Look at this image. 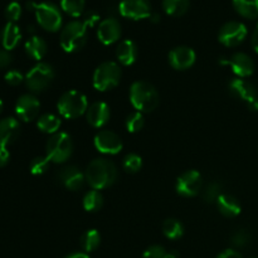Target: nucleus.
Listing matches in <instances>:
<instances>
[{
  "label": "nucleus",
  "mask_w": 258,
  "mask_h": 258,
  "mask_svg": "<svg viewBox=\"0 0 258 258\" xmlns=\"http://www.w3.org/2000/svg\"><path fill=\"white\" fill-rule=\"evenodd\" d=\"M86 181L96 190L110 188L117 179V168L111 160L97 158L88 164L86 169Z\"/></svg>",
  "instance_id": "1"
},
{
  "label": "nucleus",
  "mask_w": 258,
  "mask_h": 258,
  "mask_svg": "<svg viewBox=\"0 0 258 258\" xmlns=\"http://www.w3.org/2000/svg\"><path fill=\"white\" fill-rule=\"evenodd\" d=\"M130 101L136 111L146 113L158 107L160 97L151 83L146 81H136L130 87Z\"/></svg>",
  "instance_id": "2"
},
{
  "label": "nucleus",
  "mask_w": 258,
  "mask_h": 258,
  "mask_svg": "<svg viewBox=\"0 0 258 258\" xmlns=\"http://www.w3.org/2000/svg\"><path fill=\"white\" fill-rule=\"evenodd\" d=\"M27 8L28 10L34 12L38 24L47 32L55 33L62 27V13L59 8L53 3L28 2Z\"/></svg>",
  "instance_id": "3"
},
{
  "label": "nucleus",
  "mask_w": 258,
  "mask_h": 258,
  "mask_svg": "<svg viewBox=\"0 0 258 258\" xmlns=\"http://www.w3.org/2000/svg\"><path fill=\"white\" fill-rule=\"evenodd\" d=\"M58 112L68 120L85 115L88 110L87 97L77 90H70L63 93L57 103Z\"/></svg>",
  "instance_id": "4"
},
{
  "label": "nucleus",
  "mask_w": 258,
  "mask_h": 258,
  "mask_svg": "<svg viewBox=\"0 0 258 258\" xmlns=\"http://www.w3.org/2000/svg\"><path fill=\"white\" fill-rule=\"evenodd\" d=\"M87 29L85 23L80 20L70 22L60 32V47L64 52L75 53L82 49L87 42Z\"/></svg>",
  "instance_id": "5"
},
{
  "label": "nucleus",
  "mask_w": 258,
  "mask_h": 258,
  "mask_svg": "<svg viewBox=\"0 0 258 258\" xmlns=\"http://www.w3.org/2000/svg\"><path fill=\"white\" fill-rule=\"evenodd\" d=\"M73 153V143L71 136L67 133L54 134L48 140L45 146V156L50 163L62 164L71 158Z\"/></svg>",
  "instance_id": "6"
},
{
  "label": "nucleus",
  "mask_w": 258,
  "mask_h": 258,
  "mask_svg": "<svg viewBox=\"0 0 258 258\" xmlns=\"http://www.w3.org/2000/svg\"><path fill=\"white\" fill-rule=\"evenodd\" d=\"M121 68L116 62H103L93 73V87L100 92H106L120 83Z\"/></svg>",
  "instance_id": "7"
},
{
  "label": "nucleus",
  "mask_w": 258,
  "mask_h": 258,
  "mask_svg": "<svg viewBox=\"0 0 258 258\" xmlns=\"http://www.w3.org/2000/svg\"><path fill=\"white\" fill-rule=\"evenodd\" d=\"M54 80V70L48 63L39 62L25 76V85L32 92H42Z\"/></svg>",
  "instance_id": "8"
},
{
  "label": "nucleus",
  "mask_w": 258,
  "mask_h": 258,
  "mask_svg": "<svg viewBox=\"0 0 258 258\" xmlns=\"http://www.w3.org/2000/svg\"><path fill=\"white\" fill-rule=\"evenodd\" d=\"M229 92L233 97L246 103L251 111H258V91L253 83L244 78H233L228 83Z\"/></svg>",
  "instance_id": "9"
},
{
  "label": "nucleus",
  "mask_w": 258,
  "mask_h": 258,
  "mask_svg": "<svg viewBox=\"0 0 258 258\" xmlns=\"http://www.w3.org/2000/svg\"><path fill=\"white\" fill-rule=\"evenodd\" d=\"M248 30L247 27L241 22H228L219 29L218 40L223 45L233 48L243 43L246 39Z\"/></svg>",
  "instance_id": "10"
},
{
  "label": "nucleus",
  "mask_w": 258,
  "mask_h": 258,
  "mask_svg": "<svg viewBox=\"0 0 258 258\" xmlns=\"http://www.w3.org/2000/svg\"><path fill=\"white\" fill-rule=\"evenodd\" d=\"M96 150L105 155H116L123 148L122 140L116 133L111 130H101L93 139Z\"/></svg>",
  "instance_id": "11"
},
{
  "label": "nucleus",
  "mask_w": 258,
  "mask_h": 258,
  "mask_svg": "<svg viewBox=\"0 0 258 258\" xmlns=\"http://www.w3.org/2000/svg\"><path fill=\"white\" fill-rule=\"evenodd\" d=\"M175 190L179 196L193 198L202 190V175L197 170H188L176 179Z\"/></svg>",
  "instance_id": "12"
},
{
  "label": "nucleus",
  "mask_w": 258,
  "mask_h": 258,
  "mask_svg": "<svg viewBox=\"0 0 258 258\" xmlns=\"http://www.w3.org/2000/svg\"><path fill=\"white\" fill-rule=\"evenodd\" d=\"M118 12L126 19L143 20L151 17V5L149 0H121Z\"/></svg>",
  "instance_id": "13"
},
{
  "label": "nucleus",
  "mask_w": 258,
  "mask_h": 258,
  "mask_svg": "<svg viewBox=\"0 0 258 258\" xmlns=\"http://www.w3.org/2000/svg\"><path fill=\"white\" fill-rule=\"evenodd\" d=\"M219 64L229 66L232 72L238 76V78L249 77L254 72V62L248 54L242 52L234 53L229 58H221Z\"/></svg>",
  "instance_id": "14"
},
{
  "label": "nucleus",
  "mask_w": 258,
  "mask_h": 258,
  "mask_svg": "<svg viewBox=\"0 0 258 258\" xmlns=\"http://www.w3.org/2000/svg\"><path fill=\"white\" fill-rule=\"evenodd\" d=\"M40 110V102L34 95H23L18 98L17 103H15V113L18 117L24 122H30V121L35 120L39 113Z\"/></svg>",
  "instance_id": "15"
},
{
  "label": "nucleus",
  "mask_w": 258,
  "mask_h": 258,
  "mask_svg": "<svg viewBox=\"0 0 258 258\" xmlns=\"http://www.w3.org/2000/svg\"><path fill=\"white\" fill-rule=\"evenodd\" d=\"M121 24L116 18H106L98 24L97 38L102 44L111 45L117 42L121 37Z\"/></svg>",
  "instance_id": "16"
},
{
  "label": "nucleus",
  "mask_w": 258,
  "mask_h": 258,
  "mask_svg": "<svg viewBox=\"0 0 258 258\" xmlns=\"http://www.w3.org/2000/svg\"><path fill=\"white\" fill-rule=\"evenodd\" d=\"M197 54L193 48L180 45L169 53V63L176 71H185L196 63Z\"/></svg>",
  "instance_id": "17"
},
{
  "label": "nucleus",
  "mask_w": 258,
  "mask_h": 258,
  "mask_svg": "<svg viewBox=\"0 0 258 258\" xmlns=\"http://www.w3.org/2000/svg\"><path fill=\"white\" fill-rule=\"evenodd\" d=\"M110 106L106 102H102V101L93 102L92 105L88 107L87 112H86L87 122L95 128L103 127V126L108 122V120H110Z\"/></svg>",
  "instance_id": "18"
},
{
  "label": "nucleus",
  "mask_w": 258,
  "mask_h": 258,
  "mask_svg": "<svg viewBox=\"0 0 258 258\" xmlns=\"http://www.w3.org/2000/svg\"><path fill=\"white\" fill-rule=\"evenodd\" d=\"M59 181L70 190H80L85 185L86 175L77 166L70 165L60 170Z\"/></svg>",
  "instance_id": "19"
},
{
  "label": "nucleus",
  "mask_w": 258,
  "mask_h": 258,
  "mask_svg": "<svg viewBox=\"0 0 258 258\" xmlns=\"http://www.w3.org/2000/svg\"><path fill=\"white\" fill-rule=\"evenodd\" d=\"M20 133V123L17 118L7 117L0 120V148H7L17 140Z\"/></svg>",
  "instance_id": "20"
},
{
  "label": "nucleus",
  "mask_w": 258,
  "mask_h": 258,
  "mask_svg": "<svg viewBox=\"0 0 258 258\" xmlns=\"http://www.w3.org/2000/svg\"><path fill=\"white\" fill-rule=\"evenodd\" d=\"M216 204L218 207V211L227 218H234V217L241 214V203H239L236 197L231 196V194L222 193L221 197L217 199Z\"/></svg>",
  "instance_id": "21"
},
{
  "label": "nucleus",
  "mask_w": 258,
  "mask_h": 258,
  "mask_svg": "<svg viewBox=\"0 0 258 258\" xmlns=\"http://www.w3.org/2000/svg\"><path fill=\"white\" fill-rule=\"evenodd\" d=\"M116 57L122 66L134 64L138 58V45L131 39L122 40L116 48Z\"/></svg>",
  "instance_id": "22"
},
{
  "label": "nucleus",
  "mask_w": 258,
  "mask_h": 258,
  "mask_svg": "<svg viewBox=\"0 0 258 258\" xmlns=\"http://www.w3.org/2000/svg\"><path fill=\"white\" fill-rule=\"evenodd\" d=\"M25 53L34 60H42L48 52V45L43 38L33 35L25 42Z\"/></svg>",
  "instance_id": "23"
},
{
  "label": "nucleus",
  "mask_w": 258,
  "mask_h": 258,
  "mask_svg": "<svg viewBox=\"0 0 258 258\" xmlns=\"http://www.w3.org/2000/svg\"><path fill=\"white\" fill-rule=\"evenodd\" d=\"M20 39H22L20 28L15 23L8 22L2 32V44L4 47V49L10 52V50L14 49L19 44Z\"/></svg>",
  "instance_id": "24"
},
{
  "label": "nucleus",
  "mask_w": 258,
  "mask_h": 258,
  "mask_svg": "<svg viewBox=\"0 0 258 258\" xmlns=\"http://www.w3.org/2000/svg\"><path fill=\"white\" fill-rule=\"evenodd\" d=\"M60 125H62L60 118L53 113H44L37 120V127L39 128V131L44 134H50V135L59 133Z\"/></svg>",
  "instance_id": "25"
},
{
  "label": "nucleus",
  "mask_w": 258,
  "mask_h": 258,
  "mask_svg": "<svg viewBox=\"0 0 258 258\" xmlns=\"http://www.w3.org/2000/svg\"><path fill=\"white\" fill-rule=\"evenodd\" d=\"M233 8L241 17L246 19L258 18V0H232Z\"/></svg>",
  "instance_id": "26"
},
{
  "label": "nucleus",
  "mask_w": 258,
  "mask_h": 258,
  "mask_svg": "<svg viewBox=\"0 0 258 258\" xmlns=\"http://www.w3.org/2000/svg\"><path fill=\"white\" fill-rule=\"evenodd\" d=\"M190 7L189 0H163V9L170 17H183Z\"/></svg>",
  "instance_id": "27"
},
{
  "label": "nucleus",
  "mask_w": 258,
  "mask_h": 258,
  "mask_svg": "<svg viewBox=\"0 0 258 258\" xmlns=\"http://www.w3.org/2000/svg\"><path fill=\"white\" fill-rule=\"evenodd\" d=\"M101 243V234L97 229H88L81 237V247L86 253L96 251Z\"/></svg>",
  "instance_id": "28"
},
{
  "label": "nucleus",
  "mask_w": 258,
  "mask_h": 258,
  "mask_svg": "<svg viewBox=\"0 0 258 258\" xmlns=\"http://www.w3.org/2000/svg\"><path fill=\"white\" fill-rule=\"evenodd\" d=\"M163 233L169 239H179L184 234V226L175 218H168L163 223Z\"/></svg>",
  "instance_id": "29"
},
{
  "label": "nucleus",
  "mask_w": 258,
  "mask_h": 258,
  "mask_svg": "<svg viewBox=\"0 0 258 258\" xmlns=\"http://www.w3.org/2000/svg\"><path fill=\"white\" fill-rule=\"evenodd\" d=\"M83 208L87 212H97L102 208L103 206V197L96 189L87 191L83 197Z\"/></svg>",
  "instance_id": "30"
},
{
  "label": "nucleus",
  "mask_w": 258,
  "mask_h": 258,
  "mask_svg": "<svg viewBox=\"0 0 258 258\" xmlns=\"http://www.w3.org/2000/svg\"><path fill=\"white\" fill-rule=\"evenodd\" d=\"M85 0H60V9L70 17L80 18L85 13Z\"/></svg>",
  "instance_id": "31"
},
{
  "label": "nucleus",
  "mask_w": 258,
  "mask_h": 258,
  "mask_svg": "<svg viewBox=\"0 0 258 258\" xmlns=\"http://www.w3.org/2000/svg\"><path fill=\"white\" fill-rule=\"evenodd\" d=\"M126 130L128 131L130 134H136L139 131H141L145 126V117H144V113L136 112L131 113L127 118H126Z\"/></svg>",
  "instance_id": "32"
},
{
  "label": "nucleus",
  "mask_w": 258,
  "mask_h": 258,
  "mask_svg": "<svg viewBox=\"0 0 258 258\" xmlns=\"http://www.w3.org/2000/svg\"><path fill=\"white\" fill-rule=\"evenodd\" d=\"M122 166L127 173H138V171H140V169L143 168V158L135 153L127 154V155L123 158Z\"/></svg>",
  "instance_id": "33"
},
{
  "label": "nucleus",
  "mask_w": 258,
  "mask_h": 258,
  "mask_svg": "<svg viewBox=\"0 0 258 258\" xmlns=\"http://www.w3.org/2000/svg\"><path fill=\"white\" fill-rule=\"evenodd\" d=\"M50 161L48 160L47 156H37L30 163V173L33 175H43L47 173L48 168H49Z\"/></svg>",
  "instance_id": "34"
},
{
  "label": "nucleus",
  "mask_w": 258,
  "mask_h": 258,
  "mask_svg": "<svg viewBox=\"0 0 258 258\" xmlns=\"http://www.w3.org/2000/svg\"><path fill=\"white\" fill-rule=\"evenodd\" d=\"M231 241L236 247H238V248H243V247H247L249 243H251L252 236L247 229L242 228V229H238V231H236L233 234H232Z\"/></svg>",
  "instance_id": "35"
},
{
  "label": "nucleus",
  "mask_w": 258,
  "mask_h": 258,
  "mask_svg": "<svg viewBox=\"0 0 258 258\" xmlns=\"http://www.w3.org/2000/svg\"><path fill=\"white\" fill-rule=\"evenodd\" d=\"M222 194V185L219 183H211L206 188L203 193V198L207 203H216L217 199L221 197Z\"/></svg>",
  "instance_id": "36"
},
{
  "label": "nucleus",
  "mask_w": 258,
  "mask_h": 258,
  "mask_svg": "<svg viewBox=\"0 0 258 258\" xmlns=\"http://www.w3.org/2000/svg\"><path fill=\"white\" fill-rule=\"evenodd\" d=\"M22 17V7L19 3L12 2L5 9V18L9 23H15Z\"/></svg>",
  "instance_id": "37"
},
{
  "label": "nucleus",
  "mask_w": 258,
  "mask_h": 258,
  "mask_svg": "<svg viewBox=\"0 0 258 258\" xmlns=\"http://www.w3.org/2000/svg\"><path fill=\"white\" fill-rule=\"evenodd\" d=\"M143 258H169V252L161 246H151L144 252Z\"/></svg>",
  "instance_id": "38"
},
{
  "label": "nucleus",
  "mask_w": 258,
  "mask_h": 258,
  "mask_svg": "<svg viewBox=\"0 0 258 258\" xmlns=\"http://www.w3.org/2000/svg\"><path fill=\"white\" fill-rule=\"evenodd\" d=\"M4 80L8 85L18 86V85H20L23 81H25V78L23 77V75L19 72V71L12 70V71H8V72L5 73Z\"/></svg>",
  "instance_id": "39"
},
{
  "label": "nucleus",
  "mask_w": 258,
  "mask_h": 258,
  "mask_svg": "<svg viewBox=\"0 0 258 258\" xmlns=\"http://www.w3.org/2000/svg\"><path fill=\"white\" fill-rule=\"evenodd\" d=\"M82 22L85 23V25L87 28H93L98 22H100V15L96 12H93V10H90V12L85 13Z\"/></svg>",
  "instance_id": "40"
},
{
  "label": "nucleus",
  "mask_w": 258,
  "mask_h": 258,
  "mask_svg": "<svg viewBox=\"0 0 258 258\" xmlns=\"http://www.w3.org/2000/svg\"><path fill=\"white\" fill-rule=\"evenodd\" d=\"M12 54L9 50L0 49V68H7L12 63Z\"/></svg>",
  "instance_id": "41"
},
{
  "label": "nucleus",
  "mask_w": 258,
  "mask_h": 258,
  "mask_svg": "<svg viewBox=\"0 0 258 258\" xmlns=\"http://www.w3.org/2000/svg\"><path fill=\"white\" fill-rule=\"evenodd\" d=\"M217 258H243L242 257V254L239 253L238 251H236V249H224L223 252H221V253L217 256Z\"/></svg>",
  "instance_id": "42"
},
{
  "label": "nucleus",
  "mask_w": 258,
  "mask_h": 258,
  "mask_svg": "<svg viewBox=\"0 0 258 258\" xmlns=\"http://www.w3.org/2000/svg\"><path fill=\"white\" fill-rule=\"evenodd\" d=\"M9 159H10V154L8 151L7 148H0V168L7 165L9 163Z\"/></svg>",
  "instance_id": "43"
},
{
  "label": "nucleus",
  "mask_w": 258,
  "mask_h": 258,
  "mask_svg": "<svg viewBox=\"0 0 258 258\" xmlns=\"http://www.w3.org/2000/svg\"><path fill=\"white\" fill-rule=\"evenodd\" d=\"M252 47H253V49L258 53V24L256 29H254L253 35H252Z\"/></svg>",
  "instance_id": "44"
},
{
  "label": "nucleus",
  "mask_w": 258,
  "mask_h": 258,
  "mask_svg": "<svg viewBox=\"0 0 258 258\" xmlns=\"http://www.w3.org/2000/svg\"><path fill=\"white\" fill-rule=\"evenodd\" d=\"M66 258H90V256L86 252H75V253L68 254Z\"/></svg>",
  "instance_id": "45"
},
{
  "label": "nucleus",
  "mask_w": 258,
  "mask_h": 258,
  "mask_svg": "<svg viewBox=\"0 0 258 258\" xmlns=\"http://www.w3.org/2000/svg\"><path fill=\"white\" fill-rule=\"evenodd\" d=\"M150 19H151V22L153 23H158V22H160V15L159 14H151V17H150Z\"/></svg>",
  "instance_id": "46"
},
{
  "label": "nucleus",
  "mask_w": 258,
  "mask_h": 258,
  "mask_svg": "<svg viewBox=\"0 0 258 258\" xmlns=\"http://www.w3.org/2000/svg\"><path fill=\"white\" fill-rule=\"evenodd\" d=\"M169 258H178V252L170 251L169 252Z\"/></svg>",
  "instance_id": "47"
},
{
  "label": "nucleus",
  "mask_w": 258,
  "mask_h": 258,
  "mask_svg": "<svg viewBox=\"0 0 258 258\" xmlns=\"http://www.w3.org/2000/svg\"><path fill=\"white\" fill-rule=\"evenodd\" d=\"M3 107H4V103H3V101L0 100V113H2V111H3Z\"/></svg>",
  "instance_id": "48"
}]
</instances>
